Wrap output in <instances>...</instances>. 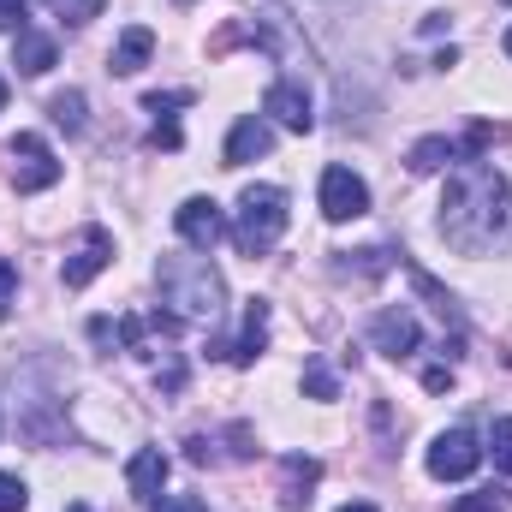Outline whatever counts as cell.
<instances>
[{
  "instance_id": "obj_1",
  "label": "cell",
  "mask_w": 512,
  "mask_h": 512,
  "mask_svg": "<svg viewBox=\"0 0 512 512\" xmlns=\"http://www.w3.org/2000/svg\"><path fill=\"white\" fill-rule=\"evenodd\" d=\"M441 239L459 256H507L512 251V185L495 167L465 161V167L447 179V197H441Z\"/></svg>"
},
{
  "instance_id": "obj_2",
  "label": "cell",
  "mask_w": 512,
  "mask_h": 512,
  "mask_svg": "<svg viewBox=\"0 0 512 512\" xmlns=\"http://www.w3.org/2000/svg\"><path fill=\"white\" fill-rule=\"evenodd\" d=\"M155 286H161V304H173L179 322H215L221 304H227V286H221L209 256H161Z\"/></svg>"
},
{
  "instance_id": "obj_3",
  "label": "cell",
  "mask_w": 512,
  "mask_h": 512,
  "mask_svg": "<svg viewBox=\"0 0 512 512\" xmlns=\"http://www.w3.org/2000/svg\"><path fill=\"white\" fill-rule=\"evenodd\" d=\"M286 233V191L280 185H251L239 197V221H233V245L245 256H262L280 245Z\"/></svg>"
},
{
  "instance_id": "obj_4",
  "label": "cell",
  "mask_w": 512,
  "mask_h": 512,
  "mask_svg": "<svg viewBox=\"0 0 512 512\" xmlns=\"http://www.w3.org/2000/svg\"><path fill=\"white\" fill-rule=\"evenodd\" d=\"M12 185H18V191H48V185H60V161H54V149H48L36 131H18V137H12Z\"/></svg>"
},
{
  "instance_id": "obj_5",
  "label": "cell",
  "mask_w": 512,
  "mask_h": 512,
  "mask_svg": "<svg viewBox=\"0 0 512 512\" xmlns=\"http://www.w3.org/2000/svg\"><path fill=\"white\" fill-rule=\"evenodd\" d=\"M477 465H483V447H477L471 429H441V435L429 441V477L459 483V477H471Z\"/></svg>"
},
{
  "instance_id": "obj_6",
  "label": "cell",
  "mask_w": 512,
  "mask_h": 512,
  "mask_svg": "<svg viewBox=\"0 0 512 512\" xmlns=\"http://www.w3.org/2000/svg\"><path fill=\"white\" fill-rule=\"evenodd\" d=\"M173 227H179V239H185L191 251H215V245L227 239V215H221L215 197H185L179 215H173Z\"/></svg>"
},
{
  "instance_id": "obj_7",
  "label": "cell",
  "mask_w": 512,
  "mask_h": 512,
  "mask_svg": "<svg viewBox=\"0 0 512 512\" xmlns=\"http://www.w3.org/2000/svg\"><path fill=\"white\" fill-rule=\"evenodd\" d=\"M322 215H328V221H358V215H370V185H364L352 167H328V173H322Z\"/></svg>"
},
{
  "instance_id": "obj_8",
  "label": "cell",
  "mask_w": 512,
  "mask_h": 512,
  "mask_svg": "<svg viewBox=\"0 0 512 512\" xmlns=\"http://www.w3.org/2000/svg\"><path fill=\"white\" fill-rule=\"evenodd\" d=\"M108 262H114V233H108V227H84V239L72 245L66 268H60V280H66L72 292H84V286H90Z\"/></svg>"
},
{
  "instance_id": "obj_9",
  "label": "cell",
  "mask_w": 512,
  "mask_h": 512,
  "mask_svg": "<svg viewBox=\"0 0 512 512\" xmlns=\"http://www.w3.org/2000/svg\"><path fill=\"white\" fill-rule=\"evenodd\" d=\"M256 48H262V54H274L280 66H298V60H310V48L292 36V18H286V6H274V0H262V18H256Z\"/></svg>"
},
{
  "instance_id": "obj_10",
  "label": "cell",
  "mask_w": 512,
  "mask_h": 512,
  "mask_svg": "<svg viewBox=\"0 0 512 512\" xmlns=\"http://www.w3.org/2000/svg\"><path fill=\"white\" fill-rule=\"evenodd\" d=\"M370 340H376V352H387V358H411L417 340H423V328H417V316L399 304V310H382V316L370 322Z\"/></svg>"
},
{
  "instance_id": "obj_11",
  "label": "cell",
  "mask_w": 512,
  "mask_h": 512,
  "mask_svg": "<svg viewBox=\"0 0 512 512\" xmlns=\"http://www.w3.org/2000/svg\"><path fill=\"white\" fill-rule=\"evenodd\" d=\"M262 108L280 120L286 131H310L316 126V108H310V90L304 84H292V78H280V84H268V96H262Z\"/></svg>"
},
{
  "instance_id": "obj_12",
  "label": "cell",
  "mask_w": 512,
  "mask_h": 512,
  "mask_svg": "<svg viewBox=\"0 0 512 512\" xmlns=\"http://www.w3.org/2000/svg\"><path fill=\"white\" fill-rule=\"evenodd\" d=\"M262 346H268V304H262V298H251V304H245V328H239V340H233L221 358L245 370V364H256V352H262Z\"/></svg>"
},
{
  "instance_id": "obj_13",
  "label": "cell",
  "mask_w": 512,
  "mask_h": 512,
  "mask_svg": "<svg viewBox=\"0 0 512 512\" xmlns=\"http://www.w3.org/2000/svg\"><path fill=\"white\" fill-rule=\"evenodd\" d=\"M322 483V465L304 459V453H286L280 459V501L286 507H310V489Z\"/></svg>"
},
{
  "instance_id": "obj_14",
  "label": "cell",
  "mask_w": 512,
  "mask_h": 512,
  "mask_svg": "<svg viewBox=\"0 0 512 512\" xmlns=\"http://www.w3.org/2000/svg\"><path fill=\"white\" fill-rule=\"evenodd\" d=\"M161 483H167V453L161 447H143V453H131L126 465V489L137 501H155L161 495Z\"/></svg>"
},
{
  "instance_id": "obj_15",
  "label": "cell",
  "mask_w": 512,
  "mask_h": 512,
  "mask_svg": "<svg viewBox=\"0 0 512 512\" xmlns=\"http://www.w3.org/2000/svg\"><path fill=\"white\" fill-rule=\"evenodd\" d=\"M155 54V30L149 24H131L126 36L114 42V54H108V72H120V78H131V72H143V60Z\"/></svg>"
},
{
  "instance_id": "obj_16",
  "label": "cell",
  "mask_w": 512,
  "mask_h": 512,
  "mask_svg": "<svg viewBox=\"0 0 512 512\" xmlns=\"http://www.w3.org/2000/svg\"><path fill=\"white\" fill-rule=\"evenodd\" d=\"M268 149H274V131H268V120H239V126H233V137H227V167H245V161L268 155Z\"/></svg>"
},
{
  "instance_id": "obj_17",
  "label": "cell",
  "mask_w": 512,
  "mask_h": 512,
  "mask_svg": "<svg viewBox=\"0 0 512 512\" xmlns=\"http://www.w3.org/2000/svg\"><path fill=\"white\" fill-rule=\"evenodd\" d=\"M12 66H18L24 78H42V72L54 66V36H42V30H18V42H12Z\"/></svg>"
},
{
  "instance_id": "obj_18",
  "label": "cell",
  "mask_w": 512,
  "mask_h": 512,
  "mask_svg": "<svg viewBox=\"0 0 512 512\" xmlns=\"http://www.w3.org/2000/svg\"><path fill=\"white\" fill-rule=\"evenodd\" d=\"M447 161H459V143H453V137H423V143L411 149V173H441Z\"/></svg>"
},
{
  "instance_id": "obj_19",
  "label": "cell",
  "mask_w": 512,
  "mask_h": 512,
  "mask_svg": "<svg viewBox=\"0 0 512 512\" xmlns=\"http://www.w3.org/2000/svg\"><path fill=\"white\" fill-rule=\"evenodd\" d=\"M48 114H54V126L84 131V90H60V96L48 102Z\"/></svg>"
},
{
  "instance_id": "obj_20",
  "label": "cell",
  "mask_w": 512,
  "mask_h": 512,
  "mask_svg": "<svg viewBox=\"0 0 512 512\" xmlns=\"http://www.w3.org/2000/svg\"><path fill=\"white\" fill-rule=\"evenodd\" d=\"M304 387H310V399H340V376H334L322 358H310V364H304Z\"/></svg>"
},
{
  "instance_id": "obj_21",
  "label": "cell",
  "mask_w": 512,
  "mask_h": 512,
  "mask_svg": "<svg viewBox=\"0 0 512 512\" xmlns=\"http://www.w3.org/2000/svg\"><path fill=\"white\" fill-rule=\"evenodd\" d=\"M489 453H495V465L512 477V417H495V429H489Z\"/></svg>"
},
{
  "instance_id": "obj_22",
  "label": "cell",
  "mask_w": 512,
  "mask_h": 512,
  "mask_svg": "<svg viewBox=\"0 0 512 512\" xmlns=\"http://www.w3.org/2000/svg\"><path fill=\"white\" fill-rule=\"evenodd\" d=\"M512 501H507V489H477V495H465L453 512H507Z\"/></svg>"
},
{
  "instance_id": "obj_23",
  "label": "cell",
  "mask_w": 512,
  "mask_h": 512,
  "mask_svg": "<svg viewBox=\"0 0 512 512\" xmlns=\"http://www.w3.org/2000/svg\"><path fill=\"white\" fill-rule=\"evenodd\" d=\"M66 24H90V18H102V0H48Z\"/></svg>"
},
{
  "instance_id": "obj_24",
  "label": "cell",
  "mask_w": 512,
  "mask_h": 512,
  "mask_svg": "<svg viewBox=\"0 0 512 512\" xmlns=\"http://www.w3.org/2000/svg\"><path fill=\"white\" fill-rule=\"evenodd\" d=\"M24 507H30V495H24V483L0 471V512H24Z\"/></svg>"
},
{
  "instance_id": "obj_25",
  "label": "cell",
  "mask_w": 512,
  "mask_h": 512,
  "mask_svg": "<svg viewBox=\"0 0 512 512\" xmlns=\"http://www.w3.org/2000/svg\"><path fill=\"white\" fill-rule=\"evenodd\" d=\"M12 298H18V268H12V262L0 256V316L12 310Z\"/></svg>"
},
{
  "instance_id": "obj_26",
  "label": "cell",
  "mask_w": 512,
  "mask_h": 512,
  "mask_svg": "<svg viewBox=\"0 0 512 512\" xmlns=\"http://www.w3.org/2000/svg\"><path fill=\"white\" fill-rule=\"evenodd\" d=\"M185 102H191V90H167V96L155 90V96H149L143 108H149V114H167V108H185Z\"/></svg>"
},
{
  "instance_id": "obj_27",
  "label": "cell",
  "mask_w": 512,
  "mask_h": 512,
  "mask_svg": "<svg viewBox=\"0 0 512 512\" xmlns=\"http://www.w3.org/2000/svg\"><path fill=\"white\" fill-rule=\"evenodd\" d=\"M423 387H429V393H447V387H453V370H447V364H429V370H423Z\"/></svg>"
},
{
  "instance_id": "obj_28",
  "label": "cell",
  "mask_w": 512,
  "mask_h": 512,
  "mask_svg": "<svg viewBox=\"0 0 512 512\" xmlns=\"http://www.w3.org/2000/svg\"><path fill=\"white\" fill-rule=\"evenodd\" d=\"M155 512H209V507H203L197 495H167V501H161Z\"/></svg>"
},
{
  "instance_id": "obj_29",
  "label": "cell",
  "mask_w": 512,
  "mask_h": 512,
  "mask_svg": "<svg viewBox=\"0 0 512 512\" xmlns=\"http://www.w3.org/2000/svg\"><path fill=\"white\" fill-rule=\"evenodd\" d=\"M155 143H161V149H179L185 137H179V126H173V120H155Z\"/></svg>"
},
{
  "instance_id": "obj_30",
  "label": "cell",
  "mask_w": 512,
  "mask_h": 512,
  "mask_svg": "<svg viewBox=\"0 0 512 512\" xmlns=\"http://www.w3.org/2000/svg\"><path fill=\"white\" fill-rule=\"evenodd\" d=\"M18 12H24V0H0V30H12V24H18Z\"/></svg>"
},
{
  "instance_id": "obj_31",
  "label": "cell",
  "mask_w": 512,
  "mask_h": 512,
  "mask_svg": "<svg viewBox=\"0 0 512 512\" xmlns=\"http://www.w3.org/2000/svg\"><path fill=\"white\" fill-rule=\"evenodd\" d=\"M340 512H376V507L370 501H352V507H340Z\"/></svg>"
},
{
  "instance_id": "obj_32",
  "label": "cell",
  "mask_w": 512,
  "mask_h": 512,
  "mask_svg": "<svg viewBox=\"0 0 512 512\" xmlns=\"http://www.w3.org/2000/svg\"><path fill=\"white\" fill-rule=\"evenodd\" d=\"M0 108H6V84H0Z\"/></svg>"
},
{
  "instance_id": "obj_33",
  "label": "cell",
  "mask_w": 512,
  "mask_h": 512,
  "mask_svg": "<svg viewBox=\"0 0 512 512\" xmlns=\"http://www.w3.org/2000/svg\"><path fill=\"white\" fill-rule=\"evenodd\" d=\"M66 512H90V507H66Z\"/></svg>"
},
{
  "instance_id": "obj_34",
  "label": "cell",
  "mask_w": 512,
  "mask_h": 512,
  "mask_svg": "<svg viewBox=\"0 0 512 512\" xmlns=\"http://www.w3.org/2000/svg\"><path fill=\"white\" fill-rule=\"evenodd\" d=\"M507 54H512V30H507Z\"/></svg>"
}]
</instances>
